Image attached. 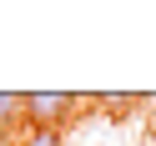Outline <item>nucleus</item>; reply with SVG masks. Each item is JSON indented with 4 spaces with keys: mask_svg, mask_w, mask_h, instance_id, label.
Masks as SVG:
<instances>
[{
    "mask_svg": "<svg viewBox=\"0 0 156 146\" xmlns=\"http://www.w3.org/2000/svg\"><path fill=\"white\" fill-rule=\"evenodd\" d=\"M76 96H61V91H35L25 96V116H30V126H51V131H61V121H71L76 116Z\"/></svg>",
    "mask_w": 156,
    "mask_h": 146,
    "instance_id": "1",
    "label": "nucleus"
},
{
    "mask_svg": "<svg viewBox=\"0 0 156 146\" xmlns=\"http://www.w3.org/2000/svg\"><path fill=\"white\" fill-rule=\"evenodd\" d=\"M20 116H25V96H15V91H0V131H10Z\"/></svg>",
    "mask_w": 156,
    "mask_h": 146,
    "instance_id": "2",
    "label": "nucleus"
},
{
    "mask_svg": "<svg viewBox=\"0 0 156 146\" xmlns=\"http://www.w3.org/2000/svg\"><path fill=\"white\" fill-rule=\"evenodd\" d=\"M20 146H66V136H61V131H51V126H30Z\"/></svg>",
    "mask_w": 156,
    "mask_h": 146,
    "instance_id": "3",
    "label": "nucleus"
}]
</instances>
